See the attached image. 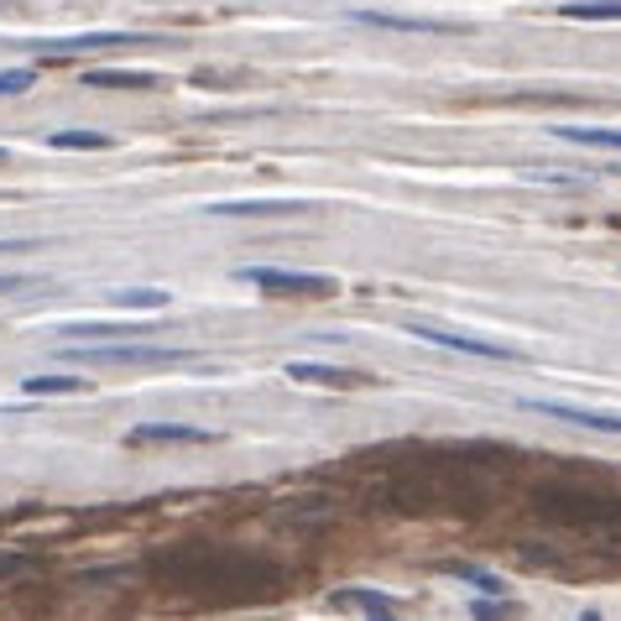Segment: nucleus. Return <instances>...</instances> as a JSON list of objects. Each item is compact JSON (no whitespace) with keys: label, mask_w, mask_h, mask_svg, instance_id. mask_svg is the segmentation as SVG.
Here are the masks:
<instances>
[{"label":"nucleus","mask_w":621,"mask_h":621,"mask_svg":"<svg viewBox=\"0 0 621 621\" xmlns=\"http://www.w3.org/2000/svg\"><path fill=\"white\" fill-rule=\"evenodd\" d=\"M63 356L79 361V366H167V361H188V350H146V345H121V350L84 345V350H63Z\"/></svg>","instance_id":"nucleus-4"},{"label":"nucleus","mask_w":621,"mask_h":621,"mask_svg":"<svg viewBox=\"0 0 621 621\" xmlns=\"http://www.w3.org/2000/svg\"><path fill=\"white\" fill-rule=\"evenodd\" d=\"M110 303H121V308H162V303H173V298L157 293V287H137V293H110Z\"/></svg>","instance_id":"nucleus-18"},{"label":"nucleus","mask_w":621,"mask_h":621,"mask_svg":"<svg viewBox=\"0 0 621 621\" xmlns=\"http://www.w3.org/2000/svg\"><path fill=\"white\" fill-rule=\"evenodd\" d=\"M0 11H6V6H0Z\"/></svg>","instance_id":"nucleus-22"},{"label":"nucleus","mask_w":621,"mask_h":621,"mask_svg":"<svg viewBox=\"0 0 621 621\" xmlns=\"http://www.w3.org/2000/svg\"><path fill=\"white\" fill-rule=\"evenodd\" d=\"M84 84L89 89H157V74H146V68H89Z\"/></svg>","instance_id":"nucleus-9"},{"label":"nucleus","mask_w":621,"mask_h":621,"mask_svg":"<svg viewBox=\"0 0 621 621\" xmlns=\"http://www.w3.org/2000/svg\"><path fill=\"white\" fill-rule=\"evenodd\" d=\"M0 162H6V146H0Z\"/></svg>","instance_id":"nucleus-21"},{"label":"nucleus","mask_w":621,"mask_h":621,"mask_svg":"<svg viewBox=\"0 0 621 621\" xmlns=\"http://www.w3.org/2000/svg\"><path fill=\"white\" fill-rule=\"evenodd\" d=\"M564 21H621V0H569L559 6Z\"/></svg>","instance_id":"nucleus-14"},{"label":"nucleus","mask_w":621,"mask_h":621,"mask_svg":"<svg viewBox=\"0 0 621 621\" xmlns=\"http://www.w3.org/2000/svg\"><path fill=\"white\" fill-rule=\"evenodd\" d=\"M157 37L146 32H79V37H47L37 42V53H53V58H74V53H105V47H152Z\"/></svg>","instance_id":"nucleus-5"},{"label":"nucleus","mask_w":621,"mask_h":621,"mask_svg":"<svg viewBox=\"0 0 621 621\" xmlns=\"http://www.w3.org/2000/svg\"><path fill=\"white\" fill-rule=\"evenodd\" d=\"M26 397H74V392H95V381L84 377H26L21 381Z\"/></svg>","instance_id":"nucleus-11"},{"label":"nucleus","mask_w":621,"mask_h":621,"mask_svg":"<svg viewBox=\"0 0 621 621\" xmlns=\"http://www.w3.org/2000/svg\"><path fill=\"white\" fill-rule=\"evenodd\" d=\"M402 329L423 345H439V350H455V356H476V361H522L518 345H491L476 340V335H455V329H439V324H423V319H402Z\"/></svg>","instance_id":"nucleus-2"},{"label":"nucleus","mask_w":621,"mask_h":621,"mask_svg":"<svg viewBox=\"0 0 621 621\" xmlns=\"http://www.w3.org/2000/svg\"><path fill=\"white\" fill-rule=\"evenodd\" d=\"M32 277H21V272H0V293H17V287H26Z\"/></svg>","instance_id":"nucleus-20"},{"label":"nucleus","mask_w":621,"mask_h":621,"mask_svg":"<svg viewBox=\"0 0 621 621\" xmlns=\"http://www.w3.org/2000/svg\"><path fill=\"white\" fill-rule=\"evenodd\" d=\"M32 68H0V95H26L32 89Z\"/></svg>","instance_id":"nucleus-19"},{"label":"nucleus","mask_w":621,"mask_h":621,"mask_svg":"<svg viewBox=\"0 0 621 621\" xmlns=\"http://www.w3.org/2000/svg\"><path fill=\"white\" fill-rule=\"evenodd\" d=\"M335 606L345 611H366V617H392V601L381 590H335Z\"/></svg>","instance_id":"nucleus-15"},{"label":"nucleus","mask_w":621,"mask_h":621,"mask_svg":"<svg viewBox=\"0 0 621 621\" xmlns=\"http://www.w3.org/2000/svg\"><path fill=\"white\" fill-rule=\"evenodd\" d=\"M356 26H381V32H439V37H460L465 21H439V17H397V11H350Z\"/></svg>","instance_id":"nucleus-6"},{"label":"nucleus","mask_w":621,"mask_h":621,"mask_svg":"<svg viewBox=\"0 0 621 621\" xmlns=\"http://www.w3.org/2000/svg\"><path fill=\"white\" fill-rule=\"evenodd\" d=\"M287 377H293V381H319V386H356V381H366L361 371H345V366H319V361H287Z\"/></svg>","instance_id":"nucleus-10"},{"label":"nucleus","mask_w":621,"mask_h":621,"mask_svg":"<svg viewBox=\"0 0 621 621\" xmlns=\"http://www.w3.org/2000/svg\"><path fill=\"white\" fill-rule=\"evenodd\" d=\"M527 407H533V413H543V418L575 423V428H601V434H621V413H596V407H575V402H548V397H533Z\"/></svg>","instance_id":"nucleus-7"},{"label":"nucleus","mask_w":621,"mask_h":621,"mask_svg":"<svg viewBox=\"0 0 621 621\" xmlns=\"http://www.w3.org/2000/svg\"><path fill=\"white\" fill-rule=\"evenodd\" d=\"M241 282L272 293V298H324L335 293V277H319V272H277V266H241L236 272Z\"/></svg>","instance_id":"nucleus-3"},{"label":"nucleus","mask_w":621,"mask_h":621,"mask_svg":"<svg viewBox=\"0 0 621 621\" xmlns=\"http://www.w3.org/2000/svg\"><path fill=\"white\" fill-rule=\"evenodd\" d=\"M554 137L575 141V146H601V152H621V131H606V126H559Z\"/></svg>","instance_id":"nucleus-13"},{"label":"nucleus","mask_w":621,"mask_h":621,"mask_svg":"<svg viewBox=\"0 0 621 621\" xmlns=\"http://www.w3.org/2000/svg\"><path fill=\"white\" fill-rule=\"evenodd\" d=\"M47 146H58V152H105V146H116V137H100V131H53Z\"/></svg>","instance_id":"nucleus-16"},{"label":"nucleus","mask_w":621,"mask_h":621,"mask_svg":"<svg viewBox=\"0 0 621 621\" xmlns=\"http://www.w3.org/2000/svg\"><path fill=\"white\" fill-rule=\"evenodd\" d=\"M157 575L167 580L188 585V590H199V596H225V601H266L272 590H277V569H261L257 559H241V554H188V548H167L152 559Z\"/></svg>","instance_id":"nucleus-1"},{"label":"nucleus","mask_w":621,"mask_h":621,"mask_svg":"<svg viewBox=\"0 0 621 621\" xmlns=\"http://www.w3.org/2000/svg\"><path fill=\"white\" fill-rule=\"evenodd\" d=\"M455 580H465V585H481L486 596H501V580L497 575H486V569H476V564H444Z\"/></svg>","instance_id":"nucleus-17"},{"label":"nucleus","mask_w":621,"mask_h":621,"mask_svg":"<svg viewBox=\"0 0 621 621\" xmlns=\"http://www.w3.org/2000/svg\"><path fill=\"white\" fill-rule=\"evenodd\" d=\"M131 444H215V434L188 428V423H141L131 428Z\"/></svg>","instance_id":"nucleus-8"},{"label":"nucleus","mask_w":621,"mask_h":621,"mask_svg":"<svg viewBox=\"0 0 621 621\" xmlns=\"http://www.w3.org/2000/svg\"><path fill=\"white\" fill-rule=\"evenodd\" d=\"M303 209L298 199H220L209 204V215H293Z\"/></svg>","instance_id":"nucleus-12"}]
</instances>
